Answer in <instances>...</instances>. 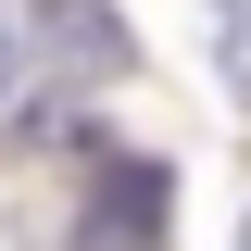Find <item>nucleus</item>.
<instances>
[{
  "label": "nucleus",
  "mask_w": 251,
  "mask_h": 251,
  "mask_svg": "<svg viewBox=\"0 0 251 251\" xmlns=\"http://www.w3.org/2000/svg\"><path fill=\"white\" fill-rule=\"evenodd\" d=\"M25 25H38V50H50L38 75H63V88H113L126 63H138V50H126V25L100 13V0H25Z\"/></svg>",
  "instance_id": "obj_1"
},
{
  "label": "nucleus",
  "mask_w": 251,
  "mask_h": 251,
  "mask_svg": "<svg viewBox=\"0 0 251 251\" xmlns=\"http://www.w3.org/2000/svg\"><path fill=\"white\" fill-rule=\"evenodd\" d=\"M100 239L113 251H151L163 239V163H100Z\"/></svg>",
  "instance_id": "obj_2"
},
{
  "label": "nucleus",
  "mask_w": 251,
  "mask_h": 251,
  "mask_svg": "<svg viewBox=\"0 0 251 251\" xmlns=\"http://www.w3.org/2000/svg\"><path fill=\"white\" fill-rule=\"evenodd\" d=\"M214 63H226V88L251 100V0H214Z\"/></svg>",
  "instance_id": "obj_3"
},
{
  "label": "nucleus",
  "mask_w": 251,
  "mask_h": 251,
  "mask_svg": "<svg viewBox=\"0 0 251 251\" xmlns=\"http://www.w3.org/2000/svg\"><path fill=\"white\" fill-rule=\"evenodd\" d=\"M13 75H25V63H13V13H0V100H13Z\"/></svg>",
  "instance_id": "obj_4"
},
{
  "label": "nucleus",
  "mask_w": 251,
  "mask_h": 251,
  "mask_svg": "<svg viewBox=\"0 0 251 251\" xmlns=\"http://www.w3.org/2000/svg\"><path fill=\"white\" fill-rule=\"evenodd\" d=\"M239 251H251V214H239Z\"/></svg>",
  "instance_id": "obj_5"
}]
</instances>
